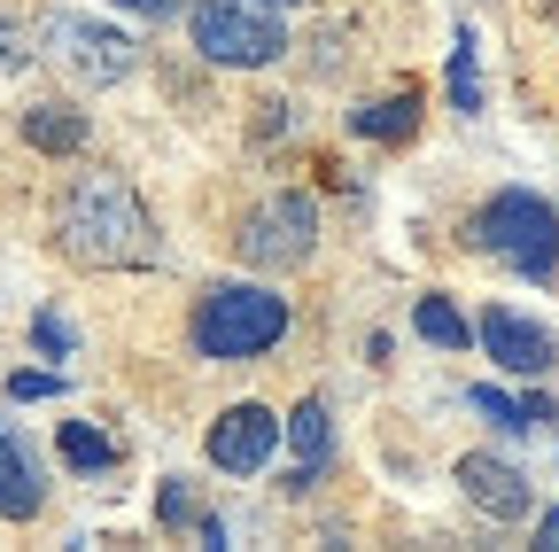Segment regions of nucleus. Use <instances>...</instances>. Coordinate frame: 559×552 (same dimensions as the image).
<instances>
[{
  "label": "nucleus",
  "instance_id": "obj_1",
  "mask_svg": "<svg viewBox=\"0 0 559 552\" xmlns=\"http://www.w3.org/2000/svg\"><path fill=\"white\" fill-rule=\"evenodd\" d=\"M55 249L86 272H124L156 257V219L124 172H79L55 211Z\"/></svg>",
  "mask_w": 559,
  "mask_h": 552
},
{
  "label": "nucleus",
  "instance_id": "obj_2",
  "mask_svg": "<svg viewBox=\"0 0 559 552\" xmlns=\"http://www.w3.org/2000/svg\"><path fill=\"white\" fill-rule=\"evenodd\" d=\"M288 296L280 289H264V281H218V289H202V304H194V359H210V366H249V359H264V351H280L288 342Z\"/></svg>",
  "mask_w": 559,
  "mask_h": 552
},
{
  "label": "nucleus",
  "instance_id": "obj_3",
  "mask_svg": "<svg viewBox=\"0 0 559 552\" xmlns=\"http://www.w3.org/2000/svg\"><path fill=\"white\" fill-rule=\"evenodd\" d=\"M466 242L481 257H506L521 281H551V272H559V211L544 195H528V187L489 195L481 211L466 219Z\"/></svg>",
  "mask_w": 559,
  "mask_h": 552
},
{
  "label": "nucleus",
  "instance_id": "obj_4",
  "mask_svg": "<svg viewBox=\"0 0 559 552\" xmlns=\"http://www.w3.org/2000/svg\"><path fill=\"white\" fill-rule=\"evenodd\" d=\"M187 39H194L202 62H218V71H272V62L288 55V24H280V9H264V0H194Z\"/></svg>",
  "mask_w": 559,
  "mask_h": 552
},
{
  "label": "nucleus",
  "instance_id": "obj_5",
  "mask_svg": "<svg viewBox=\"0 0 559 552\" xmlns=\"http://www.w3.org/2000/svg\"><path fill=\"white\" fill-rule=\"evenodd\" d=\"M234 249H241V265H257V272H296V265H311V257H319V202L296 195V187L264 195L257 211L241 219Z\"/></svg>",
  "mask_w": 559,
  "mask_h": 552
},
{
  "label": "nucleus",
  "instance_id": "obj_6",
  "mask_svg": "<svg viewBox=\"0 0 559 552\" xmlns=\"http://www.w3.org/2000/svg\"><path fill=\"white\" fill-rule=\"evenodd\" d=\"M39 39H47V55L62 62V71H79L86 86H117V79H132V62H140L132 32L94 24V16H70V9H55Z\"/></svg>",
  "mask_w": 559,
  "mask_h": 552
},
{
  "label": "nucleus",
  "instance_id": "obj_7",
  "mask_svg": "<svg viewBox=\"0 0 559 552\" xmlns=\"http://www.w3.org/2000/svg\"><path fill=\"white\" fill-rule=\"evenodd\" d=\"M474 342H481V351L498 359V374H513V381H544V374L559 366V334L536 327V319L513 312V304H489V312L474 319Z\"/></svg>",
  "mask_w": 559,
  "mask_h": 552
},
{
  "label": "nucleus",
  "instance_id": "obj_8",
  "mask_svg": "<svg viewBox=\"0 0 559 552\" xmlns=\"http://www.w3.org/2000/svg\"><path fill=\"white\" fill-rule=\"evenodd\" d=\"M210 467L218 474H264L272 451H280V412L272 404H226L218 421H210Z\"/></svg>",
  "mask_w": 559,
  "mask_h": 552
},
{
  "label": "nucleus",
  "instance_id": "obj_9",
  "mask_svg": "<svg viewBox=\"0 0 559 552\" xmlns=\"http://www.w3.org/2000/svg\"><path fill=\"white\" fill-rule=\"evenodd\" d=\"M459 491H466V506L489 514V521H528V514H536L528 474H521L513 459H498V451H466V459H459Z\"/></svg>",
  "mask_w": 559,
  "mask_h": 552
},
{
  "label": "nucleus",
  "instance_id": "obj_10",
  "mask_svg": "<svg viewBox=\"0 0 559 552\" xmlns=\"http://www.w3.org/2000/svg\"><path fill=\"white\" fill-rule=\"evenodd\" d=\"M280 436H288V451H296L288 491H311V482L326 474V459H334V412H326V397H304L288 421H280Z\"/></svg>",
  "mask_w": 559,
  "mask_h": 552
},
{
  "label": "nucleus",
  "instance_id": "obj_11",
  "mask_svg": "<svg viewBox=\"0 0 559 552\" xmlns=\"http://www.w3.org/2000/svg\"><path fill=\"white\" fill-rule=\"evenodd\" d=\"M47 506V482H39V467L24 459V444L0 428V521H32Z\"/></svg>",
  "mask_w": 559,
  "mask_h": 552
},
{
  "label": "nucleus",
  "instance_id": "obj_12",
  "mask_svg": "<svg viewBox=\"0 0 559 552\" xmlns=\"http://www.w3.org/2000/svg\"><path fill=\"white\" fill-rule=\"evenodd\" d=\"M24 141H32L39 156H79V149H86V109L32 102V109H24Z\"/></svg>",
  "mask_w": 559,
  "mask_h": 552
},
{
  "label": "nucleus",
  "instance_id": "obj_13",
  "mask_svg": "<svg viewBox=\"0 0 559 552\" xmlns=\"http://www.w3.org/2000/svg\"><path fill=\"white\" fill-rule=\"evenodd\" d=\"M349 132H358V141H412V132H419V94L358 102V109H349Z\"/></svg>",
  "mask_w": 559,
  "mask_h": 552
},
{
  "label": "nucleus",
  "instance_id": "obj_14",
  "mask_svg": "<svg viewBox=\"0 0 559 552\" xmlns=\"http://www.w3.org/2000/svg\"><path fill=\"white\" fill-rule=\"evenodd\" d=\"M412 327H419V342H436V351H474V319L451 296H419L412 304Z\"/></svg>",
  "mask_w": 559,
  "mask_h": 552
},
{
  "label": "nucleus",
  "instance_id": "obj_15",
  "mask_svg": "<svg viewBox=\"0 0 559 552\" xmlns=\"http://www.w3.org/2000/svg\"><path fill=\"white\" fill-rule=\"evenodd\" d=\"M443 86H451V109L459 117H481V39H474V24H459V39H451Z\"/></svg>",
  "mask_w": 559,
  "mask_h": 552
},
{
  "label": "nucleus",
  "instance_id": "obj_16",
  "mask_svg": "<svg viewBox=\"0 0 559 552\" xmlns=\"http://www.w3.org/2000/svg\"><path fill=\"white\" fill-rule=\"evenodd\" d=\"M55 451H62V467H79V474H109L117 467V444L94 421H62L55 428Z\"/></svg>",
  "mask_w": 559,
  "mask_h": 552
},
{
  "label": "nucleus",
  "instance_id": "obj_17",
  "mask_svg": "<svg viewBox=\"0 0 559 552\" xmlns=\"http://www.w3.org/2000/svg\"><path fill=\"white\" fill-rule=\"evenodd\" d=\"M156 521L164 529H202V506H194V491L179 474H164V491H156Z\"/></svg>",
  "mask_w": 559,
  "mask_h": 552
},
{
  "label": "nucleus",
  "instance_id": "obj_18",
  "mask_svg": "<svg viewBox=\"0 0 559 552\" xmlns=\"http://www.w3.org/2000/svg\"><path fill=\"white\" fill-rule=\"evenodd\" d=\"M466 404L481 412V421H498L506 436H521V428H528V412H521V397H506V389H474Z\"/></svg>",
  "mask_w": 559,
  "mask_h": 552
},
{
  "label": "nucleus",
  "instance_id": "obj_19",
  "mask_svg": "<svg viewBox=\"0 0 559 552\" xmlns=\"http://www.w3.org/2000/svg\"><path fill=\"white\" fill-rule=\"evenodd\" d=\"M32 342L47 359H70V351H79V327H70L62 312H32Z\"/></svg>",
  "mask_w": 559,
  "mask_h": 552
},
{
  "label": "nucleus",
  "instance_id": "obj_20",
  "mask_svg": "<svg viewBox=\"0 0 559 552\" xmlns=\"http://www.w3.org/2000/svg\"><path fill=\"white\" fill-rule=\"evenodd\" d=\"M9 397H16V404H39V397H62V374H9Z\"/></svg>",
  "mask_w": 559,
  "mask_h": 552
},
{
  "label": "nucleus",
  "instance_id": "obj_21",
  "mask_svg": "<svg viewBox=\"0 0 559 552\" xmlns=\"http://www.w3.org/2000/svg\"><path fill=\"white\" fill-rule=\"evenodd\" d=\"M24 62H32L24 32H16V24H0V79H9V71H24Z\"/></svg>",
  "mask_w": 559,
  "mask_h": 552
},
{
  "label": "nucleus",
  "instance_id": "obj_22",
  "mask_svg": "<svg viewBox=\"0 0 559 552\" xmlns=\"http://www.w3.org/2000/svg\"><path fill=\"white\" fill-rule=\"evenodd\" d=\"M117 9H132V16H171V9H187V0H117Z\"/></svg>",
  "mask_w": 559,
  "mask_h": 552
},
{
  "label": "nucleus",
  "instance_id": "obj_23",
  "mask_svg": "<svg viewBox=\"0 0 559 552\" xmlns=\"http://www.w3.org/2000/svg\"><path fill=\"white\" fill-rule=\"evenodd\" d=\"M521 412H528V428H544V421H559V404H551V397H521Z\"/></svg>",
  "mask_w": 559,
  "mask_h": 552
},
{
  "label": "nucleus",
  "instance_id": "obj_24",
  "mask_svg": "<svg viewBox=\"0 0 559 552\" xmlns=\"http://www.w3.org/2000/svg\"><path fill=\"white\" fill-rule=\"evenodd\" d=\"M536 544H551V552H559V506H551V514H536Z\"/></svg>",
  "mask_w": 559,
  "mask_h": 552
},
{
  "label": "nucleus",
  "instance_id": "obj_25",
  "mask_svg": "<svg viewBox=\"0 0 559 552\" xmlns=\"http://www.w3.org/2000/svg\"><path fill=\"white\" fill-rule=\"evenodd\" d=\"M264 9H296V0H264Z\"/></svg>",
  "mask_w": 559,
  "mask_h": 552
}]
</instances>
